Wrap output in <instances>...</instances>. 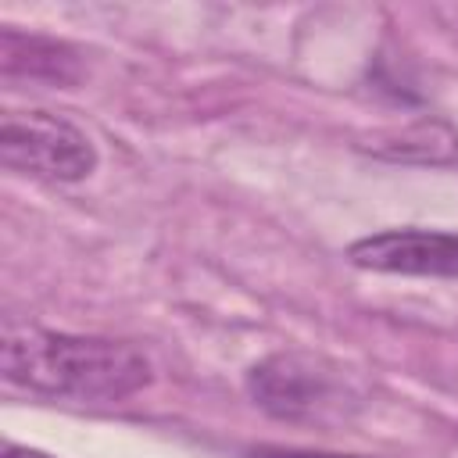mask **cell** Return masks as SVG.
Returning <instances> with one entry per match:
<instances>
[{
	"label": "cell",
	"instance_id": "cell-1",
	"mask_svg": "<svg viewBox=\"0 0 458 458\" xmlns=\"http://www.w3.org/2000/svg\"><path fill=\"white\" fill-rule=\"evenodd\" d=\"M0 369L11 386L82 404L125 401L154 376L147 354L125 340L57 333L11 318L4 322Z\"/></svg>",
	"mask_w": 458,
	"mask_h": 458
},
{
	"label": "cell",
	"instance_id": "cell-2",
	"mask_svg": "<svg viewBox=\"0 0 458 458\" xmlns=\"http://www.w3.org/2000/svg\"><path fill=\"white\" fill-rule=\"evenodd\" d=\"M250 401L283 422H329L358 408L351 383L326 358L308 351H276L247 369Z\"/></svg>",
	"mask_w": 458,
	"mask_h": 458
},
{
	"label": "cell",
	"instance_id": "cell-3",
	"mask_svg": "<svg viewBox=\"0 0 458 458\" xmlns=\"http://www.w3.org/2000/svg\"><path fill=\"white\" fill-rule=\"evenodd\" d=\"M0 161L50 182H79L97 168L93 140L50 111H7L0 122Z\"/></svg>",
	"mask_w": 458,
	"mask_h": 458
},
{
	"label": "cell",
	"instance_id": "cell-4",
	"mask_svg": "<svg viewBox=\"0 0 458 458\" xmlns=\"http://www.w3.org/2000/svg\"><path fill=\"white\" fill-rule=\"evenodd\" d=\"M347 261L365 272L458 279V233L419 225L369 233L347 247Z\"/></svg>",
	"mask_w": 458,
	"mask_h": 458
},
{
	"label": "cell",
	"instance_id": "cell-5",
	"mask_svg": "<svg viewBox=\"0 0 458 458\" xmlns=\"http://www.w3.org/2000/svg\"><path fill=\"white\" fill-rule=\"evenodd\" d=\"M0 75L7 82H47V86H75L82 79V57L75 47L39 32L0 29Z\"/></svg>",
	"mask_w": 458,
	"mask_h": 458
},
{
	"label": "cell",
	"instance_id": "cell-6",
	"mask_svg": "<svg viewBox=\"0 0 458 458\" xmlns=\"http://www.w3.org/2000/svg\"><path fill=\"white\" fill-rule=\"evenodd\" d=\"M250 458H354V454H322V451H293V447H258Z\"/></svg>",
	"mask_w": 458,
	"mask_h": 458
},
{
	"label": "cell",
	"instance_id": "cell-7",
	"mask_svg": "<svg viewBox=\"0 0 458 458\" xmlns=\"http://www.w3.org/2000/svg\"><path fill=\"white\" fill-rule=\"evenodd\" d=\"M4 458H47L43 451H29V447H18V444H7Z\"/></svg>",
	"mask_w": 458,
	"mask_h": 458
}]
</instances>
